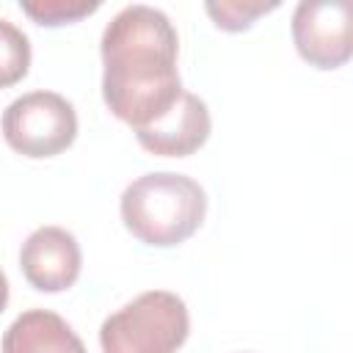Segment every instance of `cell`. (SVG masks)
Listing matches in <instances>:
<instances>
[{
    "mask_svg": "<svg viewBox=\"0 0 353 353\" xmlns=\"http://www.w3.org/2000/svg\"><path fill=\"white\" fill-rule=\"evenodd\" d=\"M102 99L132 130L154 124L182 97L179 36L165 11L124 6L102 30Z\"/></svg>",
    "mask_w": 353,
    "mask_h": 353,
    "instance_id": "obj_1",
    "label": "cell"
},
{
    "mask_svg": "<svg viewBox=\"0 0 353 353\" xmlns=\"http://www.w3.org/2000/svg\"><path fill=\"white\" fill-rule=\"evenodd\" d=\"M119 210L135 240L154 248H171L193 237L204 223L207 193L193 176L152 171L124 188Z\"/></svg>",
    "mask_w": 353,
    "mask_h": 353,
    "instance_id": "obj_2",
    "label": "cell"
},
{
    "mask_svg": "<svg viewBox=\"0 0 353 353\" xmlns=\"http://www.w3.org/2000/svg\"><path fill=\"white\" fill-rule=\"evenodd\" d=\"M188 334L185 301L168 290H149L105 317L99 345L102 353H176Z\"/></svg>",
    "mask_w": 353,
    "mask_h": 353,
    "instance_id": "obj_3",
    "label": "cell"
},
{
    "mask_svg": "<svg viewBox=\"0 0 353 353\" xmlns=\"http://www.w3.org/2000/svg\"><path fill=\"white\" fill-rule=\"evenodd\" d=\"M0 130L17 154L44 160L74 143L77 113L74 105L55 91H28L3 110Z\"/></svg>",
    "mask_w": 353,
    "mask_h": 353,
    "instance_id": "obj_4",
    "label": "cell"
},
{
    "mask_svg": "<svg viewBox=\"0 0 353 353\" xmlns=\"http://www.w3.org/2000/svg\"><path fill=\"white\" fill-rule=\"evenodd\" d=\"M292 41L314 69H339L353 55V11L345 0H303L292 11Z\"/></svg>",
    "mask_w": 353,
    "mask_h": 353,
    "instance_id": "obj_5",
    "label": "cell"
},
{
    "mask_svg": "<svg viewBox=\"0 0 353 353\" xmlns=\"http://www.w3.org/2000/svg\"><path fill=\"white\" fill-rule=\"evenodd\" d=\"M19 268L33 290L63 292L80 276V243L63 226H39L19 248Z\"/></svg>",
    "mask_w": 353,
    "mask_h": 353,
    "instance_id": "obj_6",
    "label": "cell"
},
{
    "mask_svg": "<svg viewBox=\"0 0 353 353\" xmlns=\"http://www.w3.org/2000/svg\"><path fill=\"white\" fill-rule=\"evenodd\" d=\"M212 130L207 102L190 91H182L176 105L154 124L135 130L138 143L157 157H188L199 152Z\"/></svg>",
    "mask_w": 353,
    "mask_h": 353,
    "instance_id": "obj_7",
    "label": "cell"
},
{
    "mask_svg": "<svg viewBox=\"0 0 353 353\" xmlns=\"http://www.w3.org/2000/svg\"><path fill=\"white\" fill-rule=\"evenodd\" d=\"M3 353H88L72 325L50 309L22 312L3 334Z\"/></svg>",
    "mask_w": 353,
    "mask_h": 353,
    "instance_id": "obj_8",
    "label": "cell"
},
{
    "mask_svg": "<svg viewBox=\"0 0 353 353\" xmlns=\"http://www.w3.org/2000/svg\"><path fill=\"white\" fill-rule=\"evenodd\" d=\"M30 69V39L11 19L0 17V88L17 85Z\"/></svg>",
    "mask_w": 353,
    "mask_h": 353,
    "instance_id": "obj_9",
    "label": "cell"
},
{
    "mask_svg": "<svg viewBox=\"0 0 353 353\" xmlns=\"http://www.w3.org/2000/svg\"><path fill=\"white\" fill-rule=\"evenodd\" d=\"M279 3H265V0H210L204 3L207 17L215 22V28L226 33H240L248 30L259 17L276 11Z\"/></svg>",
    "mask_w": 353,
    "mask_h": 353,
    "instance_id": "obj_10",
    "label": "cell"
},
{
    "mask_svg": "<svg viewBox=\"0 0 353 353\" xmlns=\"http://www.w3.org/2000/svg\"><path fill=\"white\" fill-rule=\"evenodd\" d=\"M19 8L36 25L58 28V25H72V22H80L83 17H91L94 11H99V3H88V0H28V3H19Z\"/></svg>",
    "mask_w": 353,
    "mask_h": 353,
    "instance_id": "obj_11",
    "label": "cell"
},
{
    "mask_svg": "<svg viewBox=\"0 0 353 353\" xmlns=\"http://www.w3.org/2000/svg\"><path fill=\"white\" fill-rule=\"evenodd\" d=\"M6 303H8V279H6V273H3V268H0V314H3Z\"/></svg>",
    "mask_w": 353,
    "mask_h": 353,
    "instance_id": "obj_12",
    "label": "cell"
}]
</instances>
